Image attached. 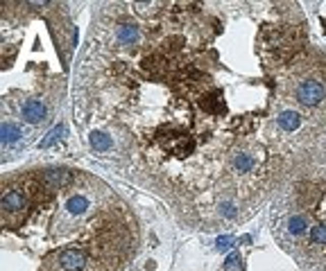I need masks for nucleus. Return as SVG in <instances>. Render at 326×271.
<instances>
[{
  "mask_svg": "<svg viewBox=\"0 0 326 271\" xmlns=\"http://www.w3.org/2000/svg\"><path fill=\"white\" fill-rule=\"evenodd\" d=\"M88 143H91V147L95 152H109V149L113 147L111 136L104 133V131H91L88 133Z\"/></svg>",
  "mask_w": 326,
  "mask_h": 271,
  "instance_id": "6",
  "label": "nucleus"
},
{
  "mask_svg": "<svg viewBox=\"0 0 326 271\" xmlns=\"http://www.w3.org/2000/svg\"><path fill=\"white\" fill-rule=\"evenodd\" d=\"M277 233L302 262L326 271V165L304 174L279 204Z\"/></svg>",
  "mask_w": 326,
  "mask_h": 271,
  "instance_id": "1",
  "label": "nucleus"
},
{
  "mask_svg": "<svg viewBox=\"0 0 326 271\" xmlns=\"http://www.w3.org/2000/svg\"><path fill=\"white\" fill-rule=\"evenodd\" d=\"M294 97L299 99V104L308 109H317L319 104L326 99V88L319 79L315 77H304L294 84Z\"/></svg>",
  "mask_w": 326,
  "mask_h": 271,
  "instance_id": "2",
  "label": "nucleus"
},
{
  "mask_svg": "<svg viewBox=\"0 0 326 271\" xmlns=\"http://www.w3.org/2000/svg\"><path fill=\"white\" fill-rule=\"evenodd\" d=\"M66 133V127H64V124H59V127H54V129H50V133L46 136V138L41 140V147L46 149V147H50V145H54L57 143L59 138H62V136Z\"/></svg>",
  "mask_w": 326,
  "mask_h": 271,
  "instance_id": "8",
  "label": "nucleus"
},
{
  "mask_svg": "<svg viewBox=\"0 0 326 271\" xmlns=\"http://www.w3.org/2000/svg\"><path fill=\"white\" fill-rule=\"evenodd\" d=\"M18 138H21V127L9 122V120H5L3 122V145H12V143H16Z\"/></svg>",
  "mask_w": 326,
  "mask_h": 271,
  "instance_id": "7",
  "label": "nucleus"
},
{
  "mask_svg": "<svg viewBox=\"0 0 326 271\" xmlns=\"http://www.w3.org/2000/svg\"><path fill=\"white\" fill-rule=\"evenodd\" d=\"M277 127L283 133H294L302 127V115L297 111H292V109H285V111L277 113Z\"/></svg>",
  "mask_w": 326,
  "mask_h": 271,
  "instance_id": "5",
  "label": "nucleus"
},
{
  "mask_svg": "<svg viewBox=\"0 0 326 271\" xmlns=\"http://www.w3.org/2000/svg\"><path fill=\"white\" fill-rule=\"evenodd\" d=\"M233 242H235L233 238H218V249L220 251H227V249L233 247Z\"/></svg>",
  "mask_w": 326,
  "mask_h": 271,
  "instance_id": "10",
  "label": "nucleus"
},
{
  "mask_svg": "<svg viewBox=\"0 0 326 271\" xmlns=\"http://www.w3.org/2000/svg\"><path fill=\"white\" fill-rule=\"evenodd\" d=\"M21 113H23V118L27 120L29 124H39V122L46 120L48 109H46V104H43L41 99H25L23 107H21Z\"/></svg>",
  "mask_w": 326,
  "mask_h": 271,
  "instance_id": "4",
  "label": "nucleus"
},
{
  "mask_svg": "<svg viewBox=\"0 0 326 271\" xmlns=\"http://www.w3.org/2000/svg\"><path fill=\"white\" fill-rule=\"evenodd\" d=\"M224 271H243V258H240L238 251H233L231 255L224 262Z\"/></svg>",
  "mask_w": 326,
  "mask_h": 271,
  "instance_id": "9",
  "label": "nucleus"
},
{
  "mask_svg": "<svg viewBox=\"0 0 326 271\" xmlns=\"http://www.w3.org/2000/svg\"><path fill=\"white\" fill-rule=\"evenodd\" d=\"M29 206V194L27 190L16 188V185H9L3 192V219H12L18 217L27 210Z\"/></svg>",
  "mask_w": 326,
  "mask_h": 271,
  "instance_id": "3",
  "label": "nucleus"
}]
</instances>
